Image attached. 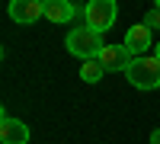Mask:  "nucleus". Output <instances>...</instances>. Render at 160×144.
<instances>
[{"instance_id": "nucleus-13", "label": "nucleus", "mask_w": 160, "mask_h": 144, "mask_svg": "<svg viewBox=\"0 0 160 144\" xmlns=\"http://www.w3.org/2000/svg\"><path fill=\"white\" fill-rule=\"evenodd\" d=\"M157 10H160V0H157Z\"/></svg>"}, {"instance_id": "nucleus-12", "label": "nucleus", "mask_w": 160, "mask_h": 144, "mask_svg": "<svg viewBox=\"0 0 160 144\" xmlns=\"http://www.w3.org/2000/svg\"><path fill=\"white\" fill-rule=\"evenodd\" d=\"M154 55H157V58H160V42H157V51H154Z\"/></svg>"}, {"instance_id": "nucleus-9", "label": "nucleus", "mask_w": 160, "mask_h": 144, "mask_svg": "<svg viewBox=\"0 0 160 144\" xmlns=\"http://www.w3.org/2000/svg\"><path fill=\"white\" fill-rule=\"evenodd\" d=\"M102 74H106V67H102V64H99L96 58L80 64V77H83L87 83H99V80H102Z\"/></svg>"}, {"instance_id": "nucleus-10", "label": "nucleus", "mask_w": 160, "mask_h": 144, "mask_svg": "<svg viewBox=\"0 0 160 144\" xmlns=\"http://www.w3.org/2000/svg\"><path fill=\"white\" fill-rule=\"evenodd\" d=\"M144 26H148L151 32L160 29V10H151V13H148V19H144Z\"/></svg>"}, {"instance_id": "nucleus-7", "label": "nucleus", "mask_w": 160, "mask_h": 144, "mask_svg": "<svg viewBox=\"0 0 160 144\" xmlns=\"http://www.w3.org/2000/svg\"><path fill=\"white\" fill-rule=\"evenodd\" d=\"M106 71H122V67H128V61H131V55H128V48L125 45H106L102 51H99V58H96Z\"/></svg>"}, {"instance_id": "nucleus-11", "label": "nucleus", "mask_w": 160, "mask_h": 144, "mask_svg": "<svg viewBox=\"0 0 160 144\" xmlns=\"http://www.w3.org/2000/svg\"><path fill=\"white\" fill-rule=\"evenodd\" d=\"M151 144H160V128H154V132H151Z\"/></svg>"}, {"instance_id": "nucleus-5", "label": "nucleus", "mask_w": 160, "mask_h": 144, "mask_svg": "<svg viewBox=\"0 0 160 144\" xmlns=\"http://www.w3.org/2000/svg\"><path fill=\"white\" fill-rule=\"evenodd\" d=\"M125 48L131 58H144V51H151V29L148 26H131V29L125 32Z\"/></svg>"}, {"instance_id": "nucleus-6", "label": "nucleus", "mask_w": 160, "mask_h": 144, "mask_svg": "<svg viewBox=\"0 0 160 144\" xmlns=\"http://www.w3.org/2000/svg\"><path fill=\"white\" fill-rule=\"evenodd\" d=\"M0 141L3 144H29V128H26V122L3 115V119H0Z\"/></svg>"}, {"instance_id": "nucleus-2", "label": "nucleus", "mask_w": 160, "mask_h": 144, "mask_svg": "<svg viewBox=\"0 0 160 144\" xmlns=\"http://www.w3.org/2000/svg\"><path fill=\"white\" fill-rule=\"evenodd\" d=\"M125 77H128V83L138 87V90H157L160 87V58L157 55L131 58L128 67H125Z\"/></svg>"}, {"instance_id": "nucleus-4", "label": "nucleus", "mask_w": 160, "mask_h": 144, "mask_svg": "<svg viewBox=\"0 0 160 144\" xmlns=\"http://www.w3.org/2000/svg\"><path fill=\"white\" fill-rule=\"evenodd\" d=\"M38 16H45V3L42 0H13L10 3V19L19 26H29Z\"/></svg>"}, {"instance_id": "nucleus-1", "label": "nucleus", "mask_w": 160, "mask_h": 144, "mask_svg": "<svg viewBox=\"0 0 160 144\" xmlns=\"http://www.w3.org/2000/svg\"><path fill=\"white\" fill-rule=\"evenodd\" d=\"M64 45H68V51H71L74 58H80V61H93V58H99V51L106 48L102 35L93 32L90 26H77V29H71L68 38H64Z\"/></svg>"}, {"instance_id": "nucleus-3", "label": "nucleus", "mask_w": 160, "mask_h": 144, "mask_svg": "<svg viewBox=\"0 0 160 144\" xmlns=\"http://www.w3.org/2000/svg\"><path fill=\"white\" fill-rule=\"evenodd\" d=\"M115 0H90V3L83 7V16H87V26L93 32H106V29H112V22H115Z\"/></svg>"}, {"instance_id": "nucleus-8", "label": "nucleus", "mask_w": 160, "mask_h": 144, "mask_svg": "<svg viewBox=\"0 0 160 144\" xmlns=\"http://www.w3.org/2000/svg\"><path fill=\"white\" fill-rule=\"evenodd\" d=\"M77 13L80 10L74 3H68V0H48L45 3V19H51V22H71Z\"/></svg>"}]
</instances>
